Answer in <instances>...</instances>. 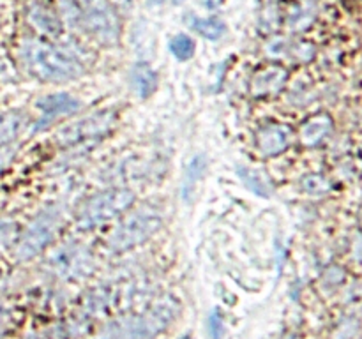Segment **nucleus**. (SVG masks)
I'll use <instances>...</instances> for the list:
<instances>
[{
  "label": "nucleus",
  "instance_id": "19",
  "mask_svg": "<svg viewBox=\"0 0 362 339\" xmlns=\"http://www.w3.org/2000/svg\"><path fill=\"white\" fill-rule=\"evenodd\" d=\"M320 182H324L320 177H308V179H304L303 186L304 189L310 191V193H320V191L325 189V186H318Z\"/></svg>",
  "mask_w": 362,
  "mask_h": 339
},
{
  "label": "nucleus",
  "instance_id": "22",
  "mask_svg": "<svg viewBox=\"0 0 362 339\" xmlns=\"http://www.w3.org/2000/svg\"><path fill=\"white\" fill-rule=\"evenodd\" d=\"M163 0H148V4H152V6H158V4H161Z\"/></svg>",
  "mask_w": 362,
  "mask_h": 339
},
{
  "label": "nucleus",
  "instance_id": "21",
  "mask_svg": "<svg viewBox=\"0 0 362 339\" xmlns=\"http://www.w3.org/2000/svg\"><path fill=\"white\" fill-rule=\"evenodd\" d=\"M14 155V148L11 147H6V148H0V172H2L4 168L7 166V162L13 159Z\"/></svg>",
  "mask_w": 362,
  "mask_h": 339
},
{
  "label": "nucleus",
  "instance_id": "20",
  "mask_svg": "<svg viewBox=\"0 0 362 339\" xmlns=\"http://www.w3.org/2000/svg\"><path fill=\"white\" fill-rule=\"evenodd\" d=\"M16 74H14L13 67L7 64V60L4 56H0V81H7V80H14Z\"/></svg>",
  "mask_w": 362,
  "mask_h": 339
},
{
  "label": "nucleus",
  "instance_id": "16",
  "mask_svg": "<svg viewBox=\"0 0 362 339\" xmlns=\"http://www.w3.org/2000/svg\"><path fill=\"white\" fill-rule=\"evenodd\" d=\"M30 20L35 27H39V30L46 32V34L57 35L60 32L59 20H57L55 14H52V11L46 9V7L42 6L32 7Z\"/></svg>",
  "mask_w": 362,
  "mask_h": 339
},
{
  "label": "nucleus",
  "instance_id": "3",
  "mask_svg": "<svg viewBox=\"0 0 362 339\" xmlns=\"http://www.w3.org/2000/svg\"><path fill=\"white\" fill-rule=\"evenodd\" d=\"M134 203V193L126 187H112L88 198L78 212L76 225L80 230H90L112 221L129 210Z\"/></svg>",
  "mask_w": 362,
  "mask_h": 339
},
{
  "label": "nucleus",
  "instance_id": "1",
  "mask_svg": "<svg viewBox=\"0 0 362 339\" xmlns=\"http://www.w3.org/2000/svg\"><path fill=\"white\" fill-rule=\"evenodd\" d=\"M20 59L25 71L42 81H71L85 73L81 62L73 53L35 39L21 42Z\"/></svg>",
  "mask_w": 362,
  "mask_h": 339
},
{
  "label": "nucleus",
  "instance_id": "4",
  "mask_svg": "<svg viewBox=\"0 0 362 339\" xmlns=\"http://www.w3.org/2000/svg\"><path fill=\"white\" fill-rule=\"evenodd\" d=\"M60 225H62V212L57 207L42 210L41 214L35 215V219L28 225L23 237H21L20 246H18L16 251L18 258L28 260V258L41 253V251L55 239Z\"/></svg>",
  "mask_w": 362,
  "mask_h": 339
},
{
  "label": "nucleus",
  "instance_id": "12",
  "mask_svg": "<svg viewBox=\"0 0 362 339\" xmlns=\"http://www.w3.org/2000/svg\"><path fill=\"white\" fill-rule=\"evenodd\" d=\"M331 127L332 122L329 117H313L300 127V140H303L304 145H317L318 141H322L331 133Z\"/></svg>",
  "mask_w": 362,
  "mask_h": 339
},
{
  "label": "nucleus",
  "instance_id": "10",
  "mask_svg": "<svg viewBox=\"0 0 362 339\" xmlns=\"http://www.w3.org/2000/svg\"><path fill=\"white\" fill-rule=\"evenodd\" d=\"M27 126L28 119L21 112L0 113V148H6L7 145L18 140V136L23 133Z\"/></svg>",
  "mask_w": 362,
  "mask_h": 339
},
{
  "label": "nucleus",
  "instance_id": "14",
  "mask_svg": "<svg viewBox=\"0 0 362 339\" xmlns=\"http://www.w3.org/2000/svg\"><path fill=\"white\" fill-rule=\"evenodd\" d=\"M189 27L193 28L197 34L202 37L211 39V41H218L223 34H225V23L219 18H189Z\"/></svg>",
  "mask_w": 362,
  "mask_h": 339
},
{
  "label": "nucleus",
  "instance_id": "5",
  "mask_svg": "<svg viewBox=\"0 0 362 339\" xmlns=\"http://www.w3.org/2000/svg\"><path fill=\"white\" fill-rule=\"evenodd\" d=\"M85 27L105 44H115L119 39V20L108 0H78Z\"/></svg>",
  "mask_w": 362,
  "mask_h": 339
},
{
  "label": "nucleus",
  "instance_id": "8",
  "mask_svg": "<svg viewBox=\"0 0 362 339\" xmlns=\"http://www.w3.org/2000/svg\"><path fill=\"white\" fill-rule=\"evenodd\" d=\"M35 106L41 112L42 119L53 120L59 119V117H66L78 112L81 108V101L73 97L71 94H66V92H57V94H49L41 97Z\"/></svg>",
  "mask_w": 362,
  "mask_h": 339
},
{
  "label": "nucleus",
  "instance_id": "2",
  "mask_svg": "<svg viewBox=\"0 0 362 339\" xmlns=\"http://www.w3.org/2000/svg\"><path fill=\"white\" fill-rule=\"evenodd\" d=\"M163 210L156 205H144L138 210L124 215L120 225L108 237L110 247L115 251H126L151 239L163 226Z\"/></svg>",
  "mask_w": 362,
  "mask_h": 339
},
{
  "label": "nucleus",
  "instance_id": "7",
  "mask_svg": "<svg viewBox=\"0 0 362 339\" xmlns=\"http://www.w3.org/2000/svg\"><path fill=\"white\" fill-rule=\"evenodd\" d=\"M257 143L262 154L278 155L285 152L292 143V129L283 124H269L264 126L257 134Z\"/></svg>",
  "mask_w": 362,
  "mask_h": 339
},
{
  "label": "nucleus",
  "instance_id": "13",
  "mask_svg": "<svg viewBox=\"0 0 362 339\" xmlns=\"http://www.w3.org/2000/svg\"><path fill=\"white\" fill-rule=\"evenodd\" d=\"M239 177L246 184L247 189L253 191L258 196L269 198L272 194V184L265 173L257 168H239Z\"/></svg>",
  "mask_w": 362,
  "mask_h": 339
},
{
  "label": "nucleus",
  "instance_id": "6",
  "mask_svg": "<svg viewBox=\"0 0 362 339\" xmlns=\"http://www.w3.org/2000/svg\"><path fill=\"white\" fill-rule=\"evenodd\" d=\"M113 124H115V113L113 112H101L98 115L85 117V119L62 127L57 133V141L62 147H73L78 143L99 140L108 131H112Z\"/></svg>",
  "mask_w": 362,
  "mask_h": 339
},
{
  "label": "nucleus",
  "instance_id": "9",
  "mask_svg": "<svg viewBox=\"0 0 362 339\" xmlns=\"http://www.w3.org/2000/svg\"><path fill=\"white\" fill-rule=\"evenodd\" d=\"M288 80V73L283 67H269V69L260 71L255 74L253 83H251V92L255 95H269L276 94L285 87Z\"/></svg>",
  "mask_w": 362,
  "mask_h": 339
},
{
  "label": "nucleus",
  "instance_id": "23",
  "mask_svg": "<svg viewBox=\"0 0 362 339\" xmlns=\"http://www.w3.org/2000/svg\"><path fill=\"white\" fill-rule=\"evenodd\" d=\"M173 2H175V4H180V2H184V0H173Z\"/></svg>",
  "mask_w": 362,
  "mask_h": 339
},
{
  "label": "nucleus",
  "instance_id": "17",
  "mask_svg": "<svg viewBox=\"0 0 362 339\" xmlns=\"http://www.w3.org/2000/svg\"><path fill=\"white\" fill-rule=\"evenodd\" d=\"M170 49H172L173 56L179 60H189L191 56L197 52V44H194L193 39L186 34H179L170 41Z\"/></svg>",
  "mask_w": 362,
  "mask_h": 339
},
{
  "label": "nucleus",
  "instance_id": "11",
  "mask_svg": "<svg viewBox=\"0 0 362 339\" xmlns=\"http://www.w3.org/2000/svg\"><path fill=\"white\" fill-rule=\"evenodd\" d=\"M131 87L140 99L151 97L158 88V74L147 64H136L131 71Z\"/></svg>",
  "mask_w": 362,
  "mask_h": 339
},
{
  "label": "nucleus",
  "instance_id": "18",
  "mask_svg": "<svg viewBox=\"0 0 362 339\" xmlns=\"http://www.w3.org/2000/svg\"><path fill=\"white\" fill-rule=\"evenodd\" d=\"M16 239V225L13 221H0V247Z\"/></svg>",
  "mask_w": 362,
  "mask_h": 339
},
{
  "label": "nucleus",
  "instance_id": "15",
  "mask_svg": "<svg viewBox=\"0 0 362 339\" xmlns=\"http://www.w3.org/2000/svg\"><path fill=\"white\" fill-rule=\"evenodd\" d=\"M205 166H207V161H205L204 155H197V157L191 159L189 166L186 170V175H184V184H182V196L184 200H189L194 193V187L200 182L202 175L205 172Z\"/></svg>",
  "mask_w": 362,
  "mask_h": 339
}]
</instances>
